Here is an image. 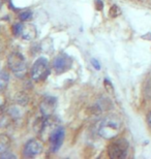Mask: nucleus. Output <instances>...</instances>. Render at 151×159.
Listing matches in <instances>:
<instances>
[{
    "label": "nucleus",
    "mask_w": 151,
    "mask_h": 159,
    "mask_svg": "<svg viewBox=\"0 0 151 159\" xmlns=\"http://www.w3.org/2000/svg\"><path fill=\"white\" fill-rule=\"evenodd\" d=\"M19 35L25 40H33V39H36V36H37L36 27L31 23L23 22V23H22L20 34H19Z\"/></svg>",
    "instance_id": "1a4fd4ad"
},
{
    "label": "nucleus",
    "mask_w": 151,
    "mask_h": 159,
    "mask_svg": "<svg viewBox=\"0 0 151 159\" xmlns=\"http://www.w3.org/2000/svg\"><path fill=\"white\" fill-rule=\"evenodd\" d=\"M7 65L9 69L18 78H23L27 71V65L24 56L19 52H12L7 58Z\"/></svg>",
    "instance_id": "f03ea898"
},
{
    "label": "nucleus",
    "mask_w": 151,
    "mask_h": 159,
    "mask_svg": "<svg viewBox=\"0 0 151 159\" xmlns=\"http://www.w3.org/2000/svg\"><path fill=\"white\" fill-rule=\"evenodd\" d=\"M43 150H44V146L41 144V142L36 139H32L25 144L23 149V154L25 157L32 158L40 155L43 152Z\"/></svg>",
    "instance_id": "423d86ee"
},
{
    "label": "nucleus",
    "mask_w": 151,
    "mask_h": 159,
    "mask_svg": "<svg viewBox=\"0 0 151 159\" xmlns=\"http://www.w3.org/2000/svg\"><path fill=\"white\" fill-rule=\"evenodd\" d=\"M0 157H1V158H16V155L9 154L8 152H6V153L0 155Z\"/></svg>",
    "instance_id": "a211bd4d"
},
{
    "label": "nucleus",
    "mask_w": 151,
    "mask_h": 159,
    "mask_svg": "<svg viewBox=\"0 0 151 159\" xmlns=\"http://www.w3.org/2000/svg\"><path fill=\"white\" fill-rule=\"evenodd\" d=\"M50 74V65L45 57H40L31 67V79L34 82H41Z\"/></svg>",
    "instance_id": "7ed1b4c3"
},
{
    "label": "nucleus",
    "mask_w": 151,
    "mask_h": 159,
    "mask_svg": "<svg viewBox=\"0 0 151 159\" xmlns=\"http://www.w3.org/2000/svg\"><path fill=\"white\" fill-rule=\"evenodd\" d=\"M9 81V75L6 71H0V93L6 88Z\"/></svg>",
    "instance_id": "9b49d317"
},
{
    "label": "nucleus",
    "mask_w": 151,
    "mask_h": 159,
    "mask_svg": "<svg viewBox=\"0 0 151 159\" xmlns=\"http://www.w3.org/2000/svg\"><path fill=\"white\" fill-rule=\"evenodd\" d=\"M109 14H110V16H111L112 18H116V17H118V16L121 14V11H120V8L118 7L117 5H113L111 7L110 12H109Z\"/></svg>",
    "instance_id": "ddd939ff"
},
{
    "label": "nucleus",
    "mask_w": 151,
    "mask_h": 159,
    "mask_svg": "<svg viewBox=\"0 0 151 159\" xmlns=\"http://www.w3.org/2000/svg\"><path fill=\"white\" fill-rule=\"evenodd\" d=\"M148 123H149V125L151 126V112L149 113V115H148Z\"/></svg>",
    "instance_id": "aec40b11"
},
{
    "label": "nucleus",
    "mask_w": 151,
    "mask_h": 159,
    "mask_svg": "<svg viewBox=\"0 0 151 159\" xmlns=\"http://www.w3.org/2000/svg\"><path fill=\"white\" fill-rule=\"evenodd\" d=\"M64 136H65V131H64L63 127L58 126L51 132V134L49 136V141L51 145V150L52 152H57L60 149V147L62 146Z\"/></svg>",
    "instance_id": "0eeeda50"
},
{
    "label": "nucleus",
    "mask_w": 151,
    "mask_h": 159,
    "mask_svg": "<svg viewBox=\"0 0 151 159\" xmlns=\"http://www.w3.org/2000/svg\"><path fill=\"white\" fill-rule=\"evenodd\" d=\"M144 93L148 98H151V78L146 82L145 87H144Z\"/></svg>",
    "instance_id": "4468645a"
},
{
    "label": "nucleus",
    "mask_w": 151,
    "mask_h": 159,
    "mask_svg": "<svg viewBox=\"0 0 151 159\" xmlns=\"http://www.w3.org/2000/svg\"><path fill=\"white\" fill-rule=\"evenodd\" d=\"M127 150L128 142L125 139H119L110 144L108 147V154L113 159H122L126 157Z\"/></svg>",
    "instance_id": "20e7f679"
},
{
    "label": "nucleus",
    "mask_w": 151,
    "mask_h": 159,
    "mask_svg": "<svg viewBox=\"0 0 151 159\" xmlns=\"http://www.w3.org/2000/svg\"><path fill=\"white\" fill-rule=\"evenodd\" d=\"M91 63H92L93 67H94L96 70H99V69H101V64H99V62L96 59H92L91 60Z\"/></svg>",
    "instance_id": "f3484780"
},
{
    "label": "nucleus",
    "mask_w": 151,
    "mask_h": 159,
    "mask_svg": "<svg viewBox=\"0 0 151 159\" xmlns=\"http://www.w3.org/2000/svg\"><path fill=\"white\" fill-rule=\"evenodd\" d=\"M72 64H73L72 58H70L68 55H66V54L60 53L55 57V59H54L53 69L56 74L60 75L68 70V69L72 67Z\"/></svg>",
    "instance_id": "39448f33"
},
{
    "label": "nucleus",
    "mask_w": 151,
    "mask_h": 159,
    "mask_svg": "<svg viewBox=\"0 0 151 159\" xmlns=\"http://www.w3.org/2000/svg\"><path fill=\"white\" fill-rule=\"evenodd\" d=\"M56 104H57V100L55 97H52V96L45 97L40 104L41 116H44V117L52 116L54 110H55V107H56Z\"/></svg>",
    "instance_id": "6e6552de"
},
{
    "label": "nucleus",
    "mask_w": 151,
    "mask_h": 159,
    "mask_svg": "<svg viewBox=\"0 0 151 159\" xmlns=\"http://www.w3.org/2000/svg\"><path fill=\"white\" fill-rule=\"evenodd\" d=\"M102 1L101 0H96V8H97V11H101L102 9Z\"/></svg>",
    "instance_id": "6ab92c4d"
},
{
    "label": "nucleus",
    "mask_w": 151,
    "mask_h": 159,
    "mask_svg": "<svg viewBox=\"0 0 151 159\" xmlns=\"http://www.w3.org/2000/svg\"><path fill=\"white\" fill-rule=\"evenodd\" d=\"M32 17V11H29V9H27V11H22L20 15H19V19L22 21V22H26L28 21L29 19H31Z\"/></svg>",
    "instance_id": "f8f14e48"
},
{
    "label": "nucleus",
    "mask_w": 151,
    "mask_h": 159,
    "mask_svg": "<svg viewBox=\"0 0 151 159\" xmlns=\"http://www.w3.org/2000/svg\"><path fill=\"white\" fill-rule=\"evenodd\" d=\"M121 121L119 117L111 115L104 118L98 124V134L106 139H112L116 138L121 129Z\"/></svg>",
    "instance_id": "f257e3e1"
},
{
    "label": "nucleus",
    "mask_w": 151,
    "mask_h": 159,
    "mask_svg": "<svg viewBox=\"0 0 151 159\" xmlns=\"http://www.w3.org/2000/svg\"><path fill=\"white\" fill-rule=\"evenodd\" d=\"M12 145L11 138L5 133H0V155L8 152Z\"/></svg>",
    "instance_id": "9d476101"
},
{
    "label": "nucleus",
    "mask_w": 151,
    "mask_h": 159,
    "mask_svg": "<svg viewBox=\"0 0 151 159\" xmlns=\"http://www.w3.org/2000/svg\"><path fill=\"white\" fill-rule=\"evenodd\" d=\"M21 26H22V23H17L15 24L14 26H12V33H14V35H19L20 34V30H21Z\"/></svg>",
    "instance_id": "dca6fc26"
},
{
    "label": "nucleus",
    "mask_w": 151,
    "mask_h": 159,
    "mask_svg": "<svg viewBox=\"0 0 151 159\" xmlns=\"http://www.w3.org/2000/svg\"><path fill=\"white\" fill-rule=\"evenodd\" d=\"M9 117L4 115V114H0V127H5L8 124Z\"/></svg>",
    "instance_id": "2eb2a0df"
}]
</instances>
